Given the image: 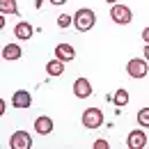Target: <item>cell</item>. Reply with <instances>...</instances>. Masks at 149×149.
Here are the masks:
<instances>
[{
	"label": "cell",
	"instance_id": "cell-23",
	"mask_svg": "<svg viewBox=\"0 0 149 149\" xmlns=\"http://www.w3.org/2000/svg\"><path fill=\"white\" fill-rule=\"evenodd\" d=\"M41 2H44V0H35V7H37V9H41Z\"/></svg>",
	"mask_w": 149,
	"mask_h": 149
},
{
	"label": "cell",
	"instance_id": "cell-21",
	"mask_svg": "<svg viewBox=\"0 0 149 149\" xmlns=\"http://www.w3.org/2000/svg\"><path fill=\"white\" fill-rule=\"evenodd\" d=\"M142 55H145V60L149 62V44H145V51H142Z\"/></svg>",
	"mask_w": 149,
	"mask_h": 149
},
{
	"label": "cell",
	"instance_id": "cell-9",
	"mask_svg": "<svg viewBox=\"0 0 149 149\" xmlns=\"http://www.w3.org/2000/svg\"><path fill=\"white\" fill-rule=\"evenodd\" d=\"M74 94L78 96V99H87V96H92V83H90L87 78H76Z\"/></svg>",
	"mask_w": 149,
	"mask_h": 149
},
{
	"label": "cell",
	"instance_id": "cell-15",
	"mask_svg": "<svg viewBox=\"0 0 149 149\" xmlns=\"http://www.w3.org/2000/svg\"><path fill=\"white\" fill-rule=\"evenodd\" d=\"M129 92H126V90H117V92H115V96H112V103H115V106H117V108H124V106H126V103H129Z\"/></svg>",
	"mask_w": 149,
	"mask_h": 149
},
{
	"label": "cell",
	"instance_id": "cell-13",
	"mask_svg": "<svg viewBox=\"0 0 149 149\" xmlns=\"http://www.w3.org/2000/svg\"><path fill=\"white\" fill-rule=\"evenodd\" d=\"M64 64L67 62H62V60H51V62H46V74L48 76H62L64 74Z\"/></svg>",
	"mask_w": 149,
	"mask_h": 149
},
{
	"label": "cell",
	"instance_id": "cell-16",
	"mask_svg": "<svg viewBox=\"0 0 149 149\" xmlns=\"http://www.w3.org/2000/svg\"><path fill=\"white\" fill-rule=\"evenodd\" d=\"M138 124L142 129H149V108H140L138 110Z\"/></svg>",
	"mask_w": 149,
	"mask_h": 149
},
{
	"label": "cell",
	"instance_id": "cell-2",
	"mask_svg": "<svg viewBox=\"0 0 149 149\" xmlns=\"http://www.w3.org/2000/svg\"><path fill=\"white\" fill-rule=\"evenodd\" d=\"M80 122H83L85 129H101L103 126V110H99V108H85Z\"/></svg>",
	"mask_w": 149,
	"mask_h": 149
},
{
	"label": "cell",
	"instance_id": "cell-10",
	"mask_svg": "<svg viewBox=\"0 0 149 149\" xmlns=\"http://www.w3.org/2000/svg\"><path fill=\"white\" fill-rule=\"evenodd\" d=\"M55 57L57 60H62V62H71L76 57V51L71 44H57L55 46Z\"/></svg>",
	"mask_w": 149,
	"mask_h": 149
},
{
	"label": "cell",
	"instance_id": "cell-11",
	"mask_svg": "<svg viewBox=\"0 0 149 149\" xmlns=\"http://www.w3.org/2000/svg\"><path fill=\"white\" fill-rule=\"evenodd\" d=\"M35 131H37L39 135H48L51 131H53V119L48 117V115H41L35 119Z\"/></svg>",
	"mask_w": 149,
	"mask_h": 149
},
{
	"label": "cell",
	"instance_id": "cell-8",
	"mask_svg": "<svg viewBox=\"0 0 149 149\" xmlns=\"http://www.w3.org/2000/svg\"><path fill=\"white\" fill-rule=\"evenodd\" d=\"M32 35H35V28L28 21H21V23L14 25V37L19 41H28V39H32Z\"/></svg>",
	"mask_w": 149,
	"mask_h": 149
},
{
	"label": "cell",
	"instance_id": "cell-6",
	"mask_svg": "<svg viewBox=\"0 0 149 149\" xmlns=\"http://www.w3.org/2000/svg\"><path fill=\"white\" fill-rule=\"evenodd\" d=\"M126 147L131 149H142V147H147V133L142 129H133L126 135Z\"/></svg>",
	"mask_w": 149,
	"mask_h": 149
},
{
	"label": "cell",
	"instance_id": "cell-24",
	"mask_svg": "<svg viewBox=\"0 0 149 149\" xmlns=\"http://www.w3.org/2000/svg\"><path fill=\"white\" fill-rule=\"evenodd\" d=\"M106 2H108V5H115V2H117V0H106Z\"/></svg>",
	"mask_w": 149,
	"mask_h": 149
},
{
	"label": "cell",
	"instance_id": "cell-17",
	"mask_svg": "<svg viewBox=\"0 0 149 149\" xmlns=\"http://www.w3.org/2000/svg\"><path fill=\"white\" fill-rule=\"evenodd\" d=\"M69 25H74V16H69V14L57 16V28H69Z\"/></svg>",
	"mask_w": 149,
	"mask_h": 149
},
{
	"label": "cell",
	"instance_id": "cell-14",
	"mask_svg": "<svg viewBox=\"0 0 149 149\" xmlns=\"http://www.w3.org/2000/svg\"><path fill=\"white\" fill-rule=\"evenodd\" d=\"M0 14H19V7H16V0H0Z\"/></svg>",
	"mask_w": 149,
	"mask_h": 149
},
{
	"label": "cell",
	"instance_id": "cell-1",
	"mask_svg": "<svg viewBox=\"0 0 149 149\" xmlns=\"http://www.w3.org/2000/svg\"><path fill=\"white\" fill-rule=\"evenodd\" d=\"M94 25H96V14H94L90 7L76 9V14H74V28L78 30V32H90Z\"/></svg>",
	"mask_w": 149,
	"mask_h": 149
},
{
	"label": "cell",
	"instance_id": "cell-3",
	"mask_svg": "<svg viewBox=\"0 0 149 149\" xmlns=\"http://www.w3.org/2000/svg\"><path fill=\"white\" fill-rule=\"evenodd\" d=\"M110 19L115 21L117 25H129L131 21H133V12H131V7H126V5L115 2L110 7Z\"/></svg>",
	"mask_w": 149,
	"mask_h": 149
},
{
	"label": "cell",
	"instance_id": "cell-22",
	"mask_svg": "<svg viewBox=\"0 0 149 149\" xmlns=\"http://www.w3.org/2000/svg\"><path fill=\"white\" fill-rule=\"evenodd\" d=\"M48 2H51V5H57V7H60V5H64V2H69V0H48Z\"/></svg>",
	"mask_w": 149,
	"mask_h": 149
},
{
	"label": "cell",
	"instance_id": "cell-4",
	"mask_svg": "<svg viewBox=\"0 0 149 149\" xmlns=\"http://www.w3.org/2000/svg\"><path fill=\"white\" fill-rule=\"evenodd\" d=\"M126 74L131 78H145L149 74V62L147 60H140V57H133V60H129V64H126Z\"/></svg>",
	"mask_w": 149,
	"mask_h": 149
},
{
	"label": "cell",
	"instance_id": "cell-18",
	"mask_svg": "<svg viewBox=\"0 0 149 149\" xmlns=\"http://www.w3.org/2000/svg\"><path fill=\"white\" fill-rule=\"evenodd\" d=\"M94 147H96V149H108L110 145H108V140H103V138H101V140H96V142H94Z\"/></svg>",
	"mask_w": 149,
	"mask_h": 149
},
{
	"label": "cell",
	"instance_id": "cell-19",
	"mask_svg": "<svg viewBox=\"0 0 149 149\" xmlns=\"http://www.w3.org/2000/svg\"><path fill=\"white\" fill-rule=\"evenodd\" d=\"M142 41H145V44H149V28H145V30H142Z\"/></svg>",
	"mask_w": 149,
	"mask_h": 149
},
{
	"label": "cell",
	"instance_id": "cell-7",
	"mask_svg": "<svg viewBox=\"0 0 149 149\" xmlns=\"http://www.w3.org/2000/svg\"><path fill=\"white\" fill-rule=\"evenodd\" d=\"M12 106H14V108H19V110H28V108L32 106V94L25 92V90L14 92V96H12Z\"/></svg>",
	"mask_w": 149,
	"mask_h": 149
},
{
	"label": "cell",
	"instance_id": "cell-12",
	"mask_svg": "<svg viewBox=\"0 0 149 149\" xmlns=\"http://www.w3.org/2000/svg\"><path fill=\"white\" fill-rule=\"evenodd\" d=\"M21 55H23V51H21L19 44H5V46H2V60L14 62V60H19Z\"/></svg>",
	"mask_w": 149,
	"mask_h": 149
},
{
	"label": "cell",
	"instance_id": "cell-5",
	"mask_svg": "<svg viewBox=\"0 0 149 149\" xmlns=\"http://www.w3.org/2000/svg\"><path fill=\"white\" fill-rule=\"evenodd\" d=\"M32 147V135L25 131H16L9 138V149H30Z\"/></svg>",
	"mask_w": 149,
	"mask_h": 149
},
{
	"label": "cell",
	"instance_id": "cell-20",
	"mask_svg": "<svg viewBox=\"0 0 149 149\" xmlns=\"http://www.w3.org/2000/svg\"><path fill=\"white\" fill-rule=\"evenodd\" d=\"M7 112V103H5V99H0V115H5Z\"/></svg>",
	"mask_w": 149,
	"mask_h": 149
}]
</instances>
